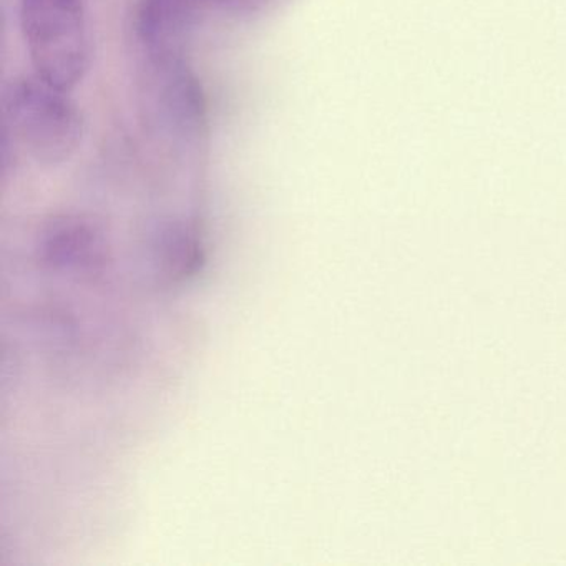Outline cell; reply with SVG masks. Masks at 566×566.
<instances>
[{
	"label": "cell",
	"instance_id": "1",
	"mask_svg": "<svg viewBox=\"0 0 566 566\" xmlns=\"http://www.w3.org/2000/svg\"><path fill=\"white\" fill-rule=\"evenodd\" d=\"M69 94L35 74L6 85L2 132L41 167L67 164L84 140V115Z\"/></svg>",
	"mask_w": 566,
	"mask_h": 566
},
{
	"label": "cell",
	"instance_id": "2",
	"mask_svg": "<svg viewBox=\"0 0 566 566\" xmlns=\"http://www.w3.org/2000/svg\"><path fill=\"white\" fill-rule=\"evenodd\" d=\"M21 29L38 77L65 92L82 84L92 61L87 0H21Z\"/></svg>",
	"mask_w": 566,
	"mask_h": 566
},
{
	"label": "cell",
	"instance_id": "3",
	"mask_svg": "<svg viewBox=\"0 0 566 566\" xmlns=\"http://www.w3.org/2000/svg\"><path fill=\"white\" fill-rule=\"evenodd\" d=\"M274 0H142L137 34L148 61L184 59L185 44L211 15L253 18Z\"/></svg>",
	"mask_w": 566,
	"mask_h": 566
}]
</instances>
